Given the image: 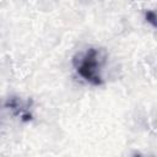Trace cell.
Masks as SVG:
<instances>
[{"label": "cell", "instance_id": "obj_2", "mask_svg": "<svg viewBox=\"0 0 157 157\" xmlns=\"http://www.w3.org/2000/svg\"><path fill=\"white\" fill-rule=\"evenodd\" d=\"M145 17H146V21L147 22H150L153 27H156V25H157V17H156V13L153 12V11H147L146 12V15H145Z\"/></svg>", "mask_w": 157, "mask_h": 157}, {"label": "cell", "instance_id": "obj_1", "mask_svg": "<svg viewBox=\"0 0 157 157\" xmlns=\"http://www.w3.org/2000/svg\"><path fill=\"white\" fill-rule=\"evenodd\" d=\"M103 65V56L97 48H90L85 53L77 54L74 59V66L77 74L93 86H101L103 77L101 69Z\"/></svg>", "mask_w": 157, "mask_h": 157}]
</instances>
